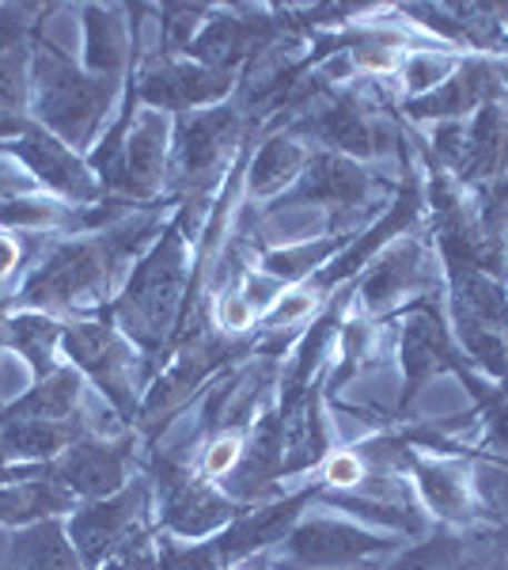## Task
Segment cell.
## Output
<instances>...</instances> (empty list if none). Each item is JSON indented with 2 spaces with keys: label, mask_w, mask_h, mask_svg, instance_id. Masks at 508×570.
Returning a JSON list of instances; mask_svg holds the SVG:
<instances>
[{
  "label": "cell",
  "mask_w": 508,
  "mask_h": 570,
  "mask_svg": "<svg viewBox=\"0 0 508 570\" xmlns=\"http://www.w3.org/2000/svg\"><path fill=\"white\" fill-rule=\"evenodd\" d=\"M160 236V225L152 217L129 220V225H110L103 233L69 236V240L53 244L46 259L27 274V282L16 289L12 312H50V316H64V312H103L110 305L118 274L145 244Z\"/></svg>",
  "instance_id": "1"
},
{
  "label": "cell",
  "mask_w": 508,
  "mask_h": 570,
  "mask_svg": "<svg viewBox=\"0 0 508 570\" xmlns=\"http://www.w3.org/2000/svg\"><path fill=\"white\" fill-rule=\"evenodd\" d=\"M190 289V255L187 236H182V214L160 228V236L145 247L141 259L129 266L118 297H110V320L118 331L149 357H160L168 346L179 343L182 308H187Z\"/></svg>",
  "instance_id": "2"
},
{
  "label": "cell",
  "mask_w": 508,
  "mask_h": 570,
  "mask_svg": "<svg viewBox=\"0 0 508 570\" xmlns=\"http://www.w3.org/2000/svg\"><path fill=\"white\" fill-rule=\"evenodd\" d=\"M118 91H122V80L91 77L58 42L46 39L39 27L31 58V107H27V118L34 126L64 141L72 153H91Z\"/></svg>",
  "instance_id": "3"
},
{
  "label": "cell",
  "mask_w": 508,
  "mask_h": 570,
  "mask_svg": "<svg viewBox=\"0 0 508 570\" xmlns=\"http://www.w3.org/2000/svg\"><path fill=\"white\" fill-rule=\"evenodd\" d=\"M61 357L84 381H91V389L114 407V415L126 430H133L141 422V400L145 389H149V362L118 331L107 308L64 327Z\"/></svg>",
  "instance_id": "4"
},
{
  "label": "cell",
  "mask_w": 508,
  "mask_h": 570,
  "mask_svg": "<svg viewBox=\"0 0 508 570\" xmlns=\"http://www.w3.org/2000/svg\"><path fill=\"white\" fill-rule=\"evenodd\" d=\"M149 475L156 491V525L168 537L209 540L247 510L206 480L201 468H193L182 453H156Z\"/></svg>",
  "instance_id": "5"
},
{
  "label": "cell",
  "mask_w": 508,
  "mask_h": 570,
  "mask_svg": "<svg viewBox=\"0 0 508 570\" xmlns=\"http://www.w3.org/2000/svg\"><path fill=\"white\" fill-rule=\"evenodd\" d=\"M156 513V491L152 475H133L118 494L96 502H80L77 510L64 518L72 548L80 551L88 570H99V563L133 540L137 532H149V518Z\"/></svg>",
  "instance_id": "6"
},
{
  "label": "cell",
  "mask_w": 508,
  "mask_h": 570,
  "mask_svg": "<svg viewBox=\"0 0 508 570\" xmlns=\"http://www.w3.org/2000/svg\"><path fill=\"white\" fill-rule=\"evenodd\" d=\"M0 156H12L27 176L34 179V187L69 202V206H77V209H91V206H99V202H107L103 183L88 168V156L72 153L69 145L58 141L53 134H46L42 126H34V122L23 137L0 145Z\"/></svg>",
  "instance_id": "7"
},
{
  "label": "cell",
  "mask_w": 508,
  "mask_h": 570,
  "mask_svg": "<svg viewBox=\"0 0 508 570\" xmlns=\"http://www.w3.org/2000/svg\"><path fill=\"white\" fill-rule=\"evenodd\" d=\"M232 85H236V72L206 69V66H193V61H175L156 53L129 80V91L137 96V104L160 110V115H190V110L220 107V99L232 91Z\"/></svg>",
  "instance_id": "8"
},
{
  "label": "cell",
  "mask_w": 508,
  "mask_h": 570,
  "mask_svg": "<svg viewBox=\"0 0 508 570\" xmlns=\"http://www.w3.org/2000/svg\"><path fill=\"white\" fill-rule=\"evenodd\" d=\"M391 548H395V540L357 525V521L316 518V513H303L289 537L281 540V551H285V559H289V567H300V570L357 567V563H365V559L380 556V551H391Z\"/></svg>",
  "instance_id": "9"
},
{
  "label": "cell",
  "mask_w": 508,
  "mask_h": 570,
  "mask_svg": "<svg viewBox=\"0 0 508 570\" xmlns=\"http://www.w3.org/2000/svg\"><path fill=\"white\" fill-rule=\"evenodd\" d=\"M182 351L156 373V381L145 389V400H141V422H152L160 419L163 411H175L190 392H198L201 384L209 381L212 373L225 370L232 357H243L251 351V343H239L232 335H187L182 338Z\"/></svg>",
  "instance_id": "10"
},
{
  "label": "cell",
  "mask_w": 508,
  "mask_h": 570,
  "mask_svg": "<svg viewBox=\"0 0 508 570\" xmlns=\"http://www.w3.org/2000/svg\"><path fill=\"white\" fill-rule=\"evenodd\" d=\"M133 434H122L118 441L99 434H80L58 461L46 464L50 480H58L77 502H96L107 494H118L133 480L129 464H133Z\"/></svg>",
  "instance_id": "11"
},
{
  "label": "cell",
  "mask_w": 508,
  "mask_h": 570,
  "mask_svg": "<svg viewBox=\"0 0 508 570\" xmlns=\"http://www.w3.org/2000/svg\"><path fill=\"white\" fill-rule=\"evenodd\" d=\"M171 115L137 107V118L129 126V137L122 145V160L107 187V198L118 202H152L163 190L171 160Z\"/></svg>",
  "instance_id": "12"
},
{
  "label": "cell",
  "mask_w": 508,
  "mask_h": 570,
  "mask_svg": "<svg viewBox=\"0 0 508 570\" xmlns=\"http://www.w3.org/2000/svg\"><path fill=\"white\" fill-rule=\"evenodd\" d=\"M239 130V110L236 107H206L190 110L175 126V164H179V183L190 195H201L220 176L228 149Z\"/></svg>",
  "instance_id": "13"
},
{
  "label": "cell",
  "mask_w": 508,
  "mask_h": 570,
  "mask_svg": "<svg viewBox=\"0 0 508 570\" xmlns=\"http://www.w3.org/2000/svg\"><path fill=\"white\" fill-rule=\"evenodd\" d=\"M285 31V23L270 20L266 12H212L206 27L193 35L187 46V61L220 72H239L243 61H251L255 53H262L277 35Z\"/></svg>",
  "instance_id": "14"
},
{
  "label": "cell",
  "mask_w": 508,
  "mask_h": 570,
  "mask_svg": "<svg viewBox=\"0 0 508 570\" xmlns=\"http://www.w3.org/2000/svg\"><path fill=\"white\" fill-rule=\"evenodd\" d=\"M322 487H303L297 494H285L270 505H258V510H243L225 532H217V544L225 551L228 567H236L239 559H251L258 551L277 548L292 532V525L308 513L311 502H319Z\"/></svg>",
  "instance_id": "15"
},
{
  "label": "cell",
  "mask_w": 508,
  "mask_h": 570,
  "mask_svg": "<svg viewBox=\"0 0 508 570\" xmlns=\"http://www.w3.org/2000/svg\"><path fill=\"white\" fill-rule=\"evenodd\" d=\"M372 195V176L357 160L330 149L308 156L297 187L281 198V206H327V209H357Z\"/></svg>",
  "instance_id": "16"
},
{
  "label": "cell",
  "mask_w": 508,
  "mask_h": 570,
  "mask_svg": "<svg viewBox=\"0 0 508 570\" xmlns=\"http://www.w3.org/2000/svg\"><path fill=\"white\" fill-rule=\"evenodd\" d=\"M31 8L0 4V110L27 118L31 107V58L39 27L31 20Z\"/></svg>",
  "instance_id": "17"
},
{
  "label": "cell",
  "mask_w": 508,
  "mask_h": 570,
  "mask_svg": "<svg viewBox=\"0 0 508 570\" xmlns=\"http://www.w3.org/2000/svg\"><path fill=\"white\" fill-rule=\"evenodd\" d=\"M497 91H501V69L486 58H475L451 72L437 91L410 99L406 115L410 118H464L467 110L494 104Z\"/></svg>",
  "instance_id": "18"
},
{
  "label": "cell",
  "mask_w": 508,
  "mask_h": 570,
  "mask_svg": "<svg viewBox=\"0 0 508 570\" xmlns=\"http://www.w3.org/2000/svg\"><path fill=\"white\" fill-rule=\"evenodd\" d=\"M402 370H406V392H402V407L414 400L429 376L456 370L467 381V365L456 362L445 335V324L437 320L432 308H421L418 316H410V324L402 331Z\"/></svg>",
  "instance_id": "19"
},
{
  "label": "cell",
  "mask_w": 508,
  "mask_h": 570,
  "mask_svg": "<svg viewBox=\"0 0 508 570\" xmlns=\"http://www.w3.org/2000/svg\"><path fill=\"white\" fill-rule=\"evenodd\" d=\"M64 320L50 316V312H31V308H16L4 316L0 324V346L12 354H20L31 370V381L61 370V335H64Z\"/></svg>",
  "instance_id": "20"
},
{
  "label": "cell",
  "mask_w": 508,
  "mask_h": 570,
  "mask_svg": "<svg viewBox=\"0 0 508 570\" xmlns=\"http://www.w3.org/2000/svg\"><path fill=\"white\" fill-rule=\"evenodd\" d=\"M84 27V53L80 66L91 77L122 80L129 69V23L122 4H84L80 8Z\"/></svg>",
  "instance_id": "21"
},
{
  "label": "cell",
  "mask_w": 508,
  "mask_h": 570,
  "mask_svg": "<svg viewBox=\"0 0 508 570\" xmlns=\"http://www.w3.org/2000/svg\"><path fill=\"white\" fill-rule=\"evenodd\" d=\"M84 419L46 422V419H16L0 422V464H50L80 434H88Z\"/></svg>",
  "instance_id": "22"
},
{
  "label": "cell",
  "mask_w": 508,
  "mask_h": 570,
  "mask_svg": "<svg viewBox=\"0 0 508 570\" xmlns=\"http://www.w3.org/2000/svg\"><path fill=\"white\" fill-rule=\"evenodd\" d=\"M300 130L316 134L322 145H330V153H341L349 160H368L380 153V130L372 126L357 96H338L316 118H303Z\"/></svg>",
  "instance_id": "23"
},
{
  "label": "cell",
  "mask_w": 508,
  "mask_h": 570,
  "mask_svg": "<svg viewBox=\"0 0 508 570\" xmlns=\"http://www.w3.org/2000/svg\"><path fill=\"white\" fill-rule=\"evenodd\" d=\"M80 392H84V376L64 362L58 373L42 376V381H31V389L23 395L4 403V407H0V422H16V419L72 422V419H80Z\"/></svg>",
  "instance_id": "24"
},
{
  "label": "cell",
  "mask_w": 508,
  "mask_h": 570,
  "mask_svg": "<svg viewBox=\"0 0 508 570\" xmlns=\"http://www.w3.org/2000/svg\"><path fill=\"white\" fill-rule=\"evenodd\" d=\"M8 563H12V570H88L80 551L72 548L69 532H64V518L12 529Z\"/></svg>",
  "instance_id": "25"
},
{
  "label": "cell",
  "mask_w": 508,
  "mask_h": 570,
  "mask_svg": "<svg viewBox=\"0 0 508 570\" xmlns=\"http://www.w3.org/2000/svg\"><path fill=\"white\" fill-rule=\"evenodd\" d=\"M421 247L414 240L395 244L368 266V274L360 278V297H365L368 312H387L395 301H402L414 285L421 282Z\"/></svg>",
  "instance_id": "26"
},
{
  "label": "cell",
  "mask_w": 508,
  "mask_h": 570,
  "mask_svg": "<svg viewBox=\"0 0 508 570\" xmlns=\"http://www.w3.org/2000/svg\"><path fill=\"white\" fill-rule=\"evenodd\" d=\"M281 422H285V480L327 461V419H322L319 384L303 395L289 415H281Z\"/></svg>",
  "instance_id": "27"
},
{
  "label": "cell",
  "mask_w": 508,
  "mask_h": 570,
  "mask_svg": "<svg viewBox=\"0 0 508 570\" xmlns=\"http://www.w3.org/2000/svg\"><path fill=\"white\" fill-rule=\"evenodd\" d=\"M308 149L289 134H277L262 149L255 153L251 168H247V190L255 198H285L297 187L303 164H308Z\"/></svg>",
  "instance_id": "28"
},
{
  "label": "cell",
  "mask_w": 508,
  "mask_h": 570,
  "mask_svg": "<svg viewBox=\"0 0 508 570\" xmlns=\"http://www.w3.org/2000/svg\"><path fill=\"white\" fill-rule=\"evenodd\" d=\"M402 464L414 468V483H418L429 510H437L445 521L470 518V483H467L464 468L445 464V461H418V456H410V453H402Z\"/></svg>",
  "instance_id": "29"
},
{
  "label": "cell",
  "mask_w": 508,
  "mask_h": 570,
  "mask_svg": "<svg viewBox=\"0 0 508 570\" xmlns=\"http://www.w3.org/2000/svg\"><path fill=\"white\" fill-rule=\"evenodd\" d=\"M349 247V236H327V240H303V244H289V247H270L262 252V263L258 271L270 274L273 282H281L285 289L292 285H303L308 278H316L322 266H330L341 252Z\"/></svg>",
  "instance_id": "30"
},
{
  "label": "cell",
  "mask_w": 508,
  "mask_h": 570,
  "mask_svg": "<svg viewBox=\"0 0 508 570\" xmlns=\"http://www.w3.org/2000/svg\"><path fill=\"white\" fill-rule=\"evenodd\" d=\"M508 141L505 130V115L494 104H486L475 115V122L464 130V141H459V160L456 168L464 171V179H482L494 176L497 164H501V145Z\"/></svg>",
  "instance_id": "31"
},
{
  "label": "cell",
  "mask_w": 508,
  "mask_h": 570,
  "mask_svg": "<svg viewBox=\"0 0 508 570\" xmlns=\"http://www.w3.org/2000/svg\"><path fill=\"white\" fill-rule=\"evenodd\" d=\"M156 556H160V570H232L217 537L179 540L168 532H156Z\"/></svg>",
  "instance_id": "32"
},
{
  "label": "cell",
  "mask_w": 508,
  "mask_h": 570,
  "mask_svg": "<svg viewBox=\"0 0 508 570\" xmlns=\"http://www.w3.org/2000/svg\"><path fill=\"white\" fill-rule=\"evenodd\" d=\"M160 16H163L160 58H171V53H182L193 42V35L206 27L212 8L209 4H168V8H160Z\"/></svg>",
  "instance_id": "33"
},
{
  "label": "cell",
  "mask_w": 508,
  "mask_h": 570,
  "mask_svg": "<svg viewBox=\"0 0 508 570\" xmlns=\"http://www.w3.org/2000/svg\"><path fill=\"white\" fill-rule=\"evenodd\" d=\"M451 72H456V66L437 58V53H410V58L402 61V80H406V91H414V99L437 91Z\"/></svg>",
  "instance_id": "34"
},
{
  "label": "cell",
  "mask_w": 508,
  "mask_h": 570,
  "mask_svg": "<svg viewBox=\"0 0 508 570\" xmlns=\"http://www.w3.org/2000/svg\"><path fill=\"white\" fill-rule=\"evenodd\" d=\"M99 570H160V556H156V532H137L118 551L99 563Z\"/></svg>",
  "instance_id": "35"
},
{
  "label": "cell",
  "mask_w": 508,
  "mask_h": 570,
  "mask_svg": "<svg viewBox=\"0 0 508 570\" xmlns=\"http://www.w3.org/2000/svg\"><path fill=\"white\" fill-rule=\"evenodd\" d=\"M239 456H243V438H239V434L212 438L206 456H201V475H206V480H225V475H232Z\"/></svg>",
  "instance_id": "36"
},
{
  "label": "cell",
  "mask_w": 508,
  "mask_h": 570,
  "mask_svg": "<svg viewBox=\"0 0 508 570\" xmlns=\"http://www.w3.org/2000/svg\"><path fill=\"white\" fill-rule=\"evenodd\" d=\"M322 480H327V487H357L365 480V456H360L357 449L327 456V461H322Z\"/></svg>",
  "instance_id": "37"
},
{
  "label": "cell",
  "mask_w": 508,
  "mask_h": 570,
  "mask_svg": "<svg viewBox=\"0 0 508 570\" xmlns=\"http://www.w3.org/2000/svg\"><path fill=\"white\" fill-rule=\"evenodd\" d=\"M255 308L247 305L239 293H228V297H220L217 301V324L225 335H239V331H247V327H255Z\"/></svg>",
  "instance_id": "38"
},
{
  "label": "cell",
  "mask_w": 508,
  "mask_h": 570,
  "mask_svg": "<svg viewBox=\"0 0 508 570\" xmlns=\"http://www.w3.org/2000/svg\"><path fill=\"white\" fill-rule=\"evenodd\" d=\"M20 263H23L20 240H16L12 233H0V289H4V282L20 271Z\"/></svg>",
  "instance_id": "39"
},
{
  "label": "cell",
  "mask_w": 508,
  "mask_h": 570,
  "mask_svg": "<svg viewBox=\"0 0 508 570\" xmlns=\"http://www.w3.org/2000/svg\"><path fill=\"white\" fill-rule=\"evenodd\" d=\"M486 233L489 236H497V228H505L508 225V179L505 183H497V190L489 195V214H486Z\"/></svg>",
  "instance_id": "40"
},
{
  "label": "cell",
  "mask_w": 508,
  "mask_h": 570,
  "mask_svg": "<svg viewBox=\"0 0 508 570\" xmlns=\"http://www.w3.org/2000/svg\"><path fill=\"white\" fill-rule=\"evenodd\" d=\"M27 130H31V118L12 115V110H0V145L16 141V137H23Z\"/></svg>",
  "instance_id": "41"
},
{
  "label": "cell",
  "mask_w": 508,
  "mask_h": 570,
  "mask_svg": "<svg viewBox=\"0 0 508 570\" xmlns=\"http://www.w3.org/2000/svg\"><path fill=\"white\" fill-rule=\"evenodd\" d=\"M489 434H494L497 445L508 449V400L494 403V411H489Z\"/></svg>",
  "instance_id": "42"
},
{
  "label": "cell",
  "mask_w": 508,
  "mask_h": 570,
  "mask_svg": "<svg viewBox=\"0 0 508 570\" xmlns=\"http://www.w3.org/2000/svg\"><path fill=\"white\" fill-rule=\"evenodd\" d=\"M42 472H46V464H0V483H23Z\"/></svg>",
  "instance_id": "43"
},
{
  "label": "cell",
  "mask_w": 508,
  "mask_h": 570,
  "mask_svg": "<svg viewBox=\"0 0 508 570\" xmlns=\"http://www.w3.org/2000/svg\"><path fill=\"white\" fill-rule=\"evenodd\" d=\"M489 491H494L497 499L508 505V472H494V475H489Z\"/></svg>",
  "instance_id": "44"
}]
</instances>
